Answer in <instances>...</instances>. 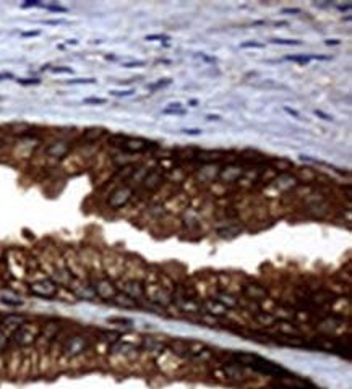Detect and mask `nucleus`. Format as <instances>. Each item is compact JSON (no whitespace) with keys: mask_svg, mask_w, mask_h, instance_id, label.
<instances>
[{"mask_svg":"<svg viewBox=\"0 0 352 389\" xmlns=\"http://www.w3.org/2000/svg\"><path fill=\"white\" fill-rule=\"evenodd\" d=\"M41 328L38 324H30V323H23L21 326H18L15 331H13L12 339L13 342L20 347H26V345H31L36 339L39 337Z\"/></svg>","mask_w":352,"mask_h":389,"instance_id":"1","label":"nucleus"},{"mask_svg":"<svg viewBox=\"0 0 352 389\" xmlns=\"http://www.w3.org/2000/svg\"><path fill=\"white\" fill-rule=\"evenodd\" d=\"M88 349V339L84 336L80 334H75V336H70L65 344H63V355L68 357V358H73V357H78L81 353Z\"/></svg>","mask_w":352,"mask_h":389,"instance_id":"2","label":"nucleus"},{"mask_svg":"<svg viewBox=\"0 0 352 389\" xmlns=\"http://www.w3.org/2000/svg\"><path fill=\"white\" fill-rule=\"evenodd\" d=\"M30 291L33 295L41 297V299H52L57 294V284L52 279H42L33 282L30 286Z\"/></svg>","mask_w":352,"mask_h":389,"instance_id":"3","label":"nucleus"},{"mask_svg":"<svg viewBox=\"0 0 352 389\" xmlns=\"http://www.w3.org/2000/svg\"><path fill=\"white\" fill-rule=\"evenodd\" d=\"M94 294L96 297H99L102 300H112L117 294V289L114 287V284L109 279H99L94 282Z\"/></svg>","mask_w":352,"mask_h":389,"instance_id":"4","label":"nucleus"},{"mask_svg":"<svg viewBox=\"0 0 352 389\" xmlns=\"http://www.w3.org/2000/svg\"><path fill=\"white\" fill-rule=\"evenodd\" d=\"M253 370H257V371L263 373V374H270V376H274V378H279V376L287 374V371L281 365L273 363V362H270V360H265V358L260 360V362L253 366Z\"/></svg>","mask_w":352,"mask_h":389,"instance_id":"5","label":"nucleus"},{"mask_svg":"<svg viewBox=\"0 0 352 389\" xmlns=\"http://www.w3.org/2000/svg\"><path fill=\"white\" fill-rule=\"evenodd\" d=\"M278 379V386L281 389H308L310 387V383L304 378L299 376H291L289 373L284 374V376H279Z\"/></svg>","mask_w":352,"mask_h":389,"instance_id":"6","label":"nucleus"},{"mask_svg":"<svg viewBox=\"0 0 352 389\" xmlns=\"http://www.w3.org/2000/svg\"><path fill=\"white\" fill-rule=\"evenodd\" d=\"M130 196H132V190H130V188H127V187L119 188V190H115V192L110 195V198H109V206H110L112 209L122 208V206H125L127 203H129Z\"/></svg>","mask_w":352,"mask_h":389,"instance_id":"7","label":"nucleus"},{"mask_svg":"<svg viewBox=\"0 0 352 389\" xmlns=\"http://www.w3.org/2000/svg\"><path fill=\"white\" fill-rule=\"evenodd\" d=\"M232 360H234V363L241 366H250V368H253L262 360V357L250 352H234L232 353Z\"/></svg>","mask_w":352,"mask_h":389,"instance_id":"8","label":"nucleus"},{"mask_svg":"<svg viewBox=\"0 0 352 389\" xmlns=\"http://www.w3.org/2000/svg\"><path fill=\"white\" fill-rule=\"evenodd\" d=\"M70 150V145L67 143V141H55V143L49 145L47 146V156H51V158H63Z\"/></svg>","mask_w":352,"mask_h":389,"instance_id":"9","label":"nucleus"},{"mask_svg":"<svg viewBox=\"0 0 352 389\" xmlns=\"http://www.w3.org/2000/svg\"><path fill=\"white\" fill-rule=\"evenodd\" d=\"M125 151H143L146 148V141L143 140H135V138H124V143L121 145Z\"/></svg>","mask_w":352,"mask_h":389,"instance_id":"10","label":"nucleus"},{"mask_svg":"<svg viewBox=\"0 0 352 389\" xmlns=\"http://www.w3.org/2000/svg\"><path fill=\"white\" fill-rule=\"evenodd\" d=\"M23 323H26V318L25 316H20V315H9L2 318V324L5 328H12L13 331H15L18 326H21Z\"/></svg>","mask_w":352,"mask_h":389,"instance_id":"11","label":"nucleus"},{"mask_svg":"<svg viewBox=\"0 0 352 389\" xmlns=\"http://www.w3.org/2000/svg\"><path fill=\"white\" fill-rule=\"evenodd\" d=\"M125 294L129 295V297H132L133 300H135V299H140V297L143 295V287H142V284H140V282L130 281V282H127Z\"/></svg>","mask_w":352,"mask_h":389,"instance_id":"12","label":"nucleus"},{"mask_svg":"<svg viewBox=\"0 0 352 389\" xmlns=\"http://www.w3.org/2000/svg\"><path fill=\"white\" fill-rule=\"evenodd\" d=\"M114 303L115 305H119V307H124V308H133V307H137V300H133L132 297H129L127 294H115V297L114 299Z\"/></svg>","mask_w":352,"mask_h":389,"instance_id":"13","label":"nucleus"},{"mask_svg":"<svg viewBox=\"0 0 352 389\" xmlns=\"http://www.w3.org/2000/svg\"><path fill=\"white\" fill-rule=\"evenodd\" d=\"M205 308L208 310V313L209 315H226V311H227V308L222 305V303H219L217 300H209V302H206L205 303Z\"/></svg>","mask_w":352,"mask_h":389,"instance_id":"14","label":"nucleus"},{"mask_svg":"<svg viewBox=\"0 0 352 389\" xmlns=\"http://www.w3.org/2000/svg\"><path fill=\"white\" fill-rule=\"evenodd\" d=\"M245 294H247L253 300H260V299H265L266 297V291L260 286H247L245 287Z\"/></svg>","mask_w":352,"mask_h":389,"instance_id":"15","label":"nucleus"},{"mask_svg":"<svg viewBox=\"0 0 352 389\" xmlns=\"http://www.w3.org/2000/svg\"><path fill=\"white\" fill-rule=\"evenodd\" d=\"M75 295L80 297V299H84V300H91L96 297L94 289L91 286H81L80 289H75Z\"/></svg>","mask_w":352,"mask_h":389,"instance_id":"16","label":"nucleus"},{"mask_svg":"<svg viewBox=\"0 0 352 389\" xmlns=\"http://www.w3.org/2000/svg\"><path fill=\"white\" fill-rule=\"evenodd\" d=\"M242 368H244V366L234 363V365H227L224 370H226L227 378H232V379H242Z\"/></svg>","mask_w":352,"mask_h":389,"instance_id":"17","label":"nucleus"},{"mask_svg":"<svg viewBox=\"0 0 352 389\" xmlns=\"http://www.w3.org/2000/svg\"><path fill=\"white\" fill-rule=\"evenodd\" d=\"M216 300L219 302V303H222V305L226 307V308H234L237 305V300L234 299V297L227 295V294H219Z\"/></svg>","mask_w":352,"mask_h":389,"instance_id":"18","label":"nucleus"},{"mask_svg":"<svg viewBox=\"0 0 352 389\" xmlns=\"http://www.w3.org/2000/svg\"><path fill=\"white\" fill-rule=\"evenodd\" d=\"M102 133H104L102 128H89V130L84 132V140H86V141H96L97 138L102 137Z\"/></svg>","mask_w":352,"mask_h":389,"instance_id":"19","label":"nucleus"},{"mask_svg":"<svg viewBox=\"0 0 352 389\" xmlns=\"http://www.w3.org/2000/svg\"><path fill=\"white\" fill-rule=\"evenodd\" d=\"M0 302L5 303V305H10V307L23 305V302H21V300H18V299H12V297H5V295H0Z\"/></svg>","mask_w":352,"mask_h":389,"instance_id":"20","label":"nucleus"},{"mask_svg":"<svg viewBox=\"0 0 352 389\" xmlns=\"http://www.w3.org/2000/svg\"><path fill=\"white\" fill-rule=\"evenodd\" d=\"M286 59L292 60V62H297V63H308V62L312 60L310 55H287Z\"/></svg>","mask_w":352,"mask_h":389,"instance_id":"21","label":"nucleus"},{"mask_svg":"<svg viewBox=\"0 0 352 389\" xmlns=\"http://www.w3.org/2000/svg\"><path fill=\"white\" fill-rule=\"evenodd\" d=\"M217 232H219V235H222V237H226V233H230L229 237H234V235H239V233L242 232V227H234V229H219Z\"/></svg>","mask_w":352,"mask_h":389,"instance_id":"22","label":"nucleus"},{"mask_svg":"<svg viewBox=\"0 0 352 389\" xmlns=\"http://www.w3.org/2000/svg\"><path fill=\"white\" fill-rule=\"evenodd\" d=\"M273 44H283V46H299L300 41H291V39H273Z\"/></svg>","mask_w":352,"mask_h":389,"instance_id":"23","label":"nucleus"},{"mask_svg":"<svg viewBox=\"0 0 352 389\" xmlns=\"http://www.w3.org/2000/svg\"><path fill=\"white\" fill-rule=\"evenodd\" d=\"M163 114H174V115H184L185 110L182 107H167L163 110Z\"/></svg>","mask_w":352,"mask_h":389,"instance_id":"24","label":"nucleus"},{"mask_svg":"<svg viewBox=\"0 0 352 389\" xmlns=\"http://www.w3.org/2000/svg\"><path fill=\"white\" fill-rule=\"evenodd\" d=\"M7 344H9V337H7L5 332L0 331V352H2L7 347Z\"/></svg>","mask_w":352,"mask_h":389,"instance_id":"25","label":"nucleus"},{"mask_svg":"<svg viewBox=\"0 0 352 389\" xmlns=\"http://www.w3.org/2000/svg\"><path fill=\"white\" fill-rule=\"evenodd\" d=\"M84 104H105V99H101V97H88V99H84Z\"/></svg>","mask_w":352,"mask_h":389,"instance_id":"26","label":"nucleus"},{"mask_svg":"<svg viewBox=\"0 0 352 389\" xmlns=\"http://www.w3.org/2000/svg\"><path fill=\"white\" fill-rule=\"evenodd\" d=\"M182 133H185V135H190V137H196V135H201V130L200 128H184Z\"/></svg>","mask_w":352,"mask_h":389,"instance_id":"27","label":"nucleus"},{"mask_svg":"<svg viewBox=\"0 0 352 389\" xmlns=\"http://www.w3.org/2000/svg\"><path fill=\"white\" fill-rule=\"evenodd\" d=\"M242 49H247V47H257V49H263L265 44H260V42H244V44H241Z\"/></svg>","mask_w":352,"mask_h":389,"instance_id":"28","label":"nucleus"},{"mask_svg":"<svg viewBox=\"0 0 352 389\" xmlns=\"http://www.w3.org/2000/svg\"><path fill=\"white\" fill-rule=\"evenodd\" d=\"M133 93H135L133 89H129V91H110L112 96H119V97H121V96H132Z\"/></svg>","mask_w":352,"mask_h":389,"instance_id":"29","label":"nucleus"},{"mask_svg":"<svg viewBox=\"0 0 352 389\" xmlns=\"http://www.w3.org/2000/svg\"><path fill=\"white\" fill-rule=\"evenodd\" d=\"M145 39H146V41H156V39L167 41V39H169V36H166V34H151V36H146Z\"/></svg>","mask_w":352,"mask_h":389,"instance_id":"30","label":"nucleus"},{"mask_svg":"<svg viewBox=\"0 0 352 389\" xmlns=\"http://www.w3.org/2000/svg\"><path fill=\"white\" fill-rule=\"evenodd\" d=\"M145 65V62L143 60H138V62H127V63H124V67H127V68H135V67H143Z\"/></svg>","mask_w":352,"mask_h":389,"instance_id":"31","label":"nucleus"},{"mask_svg":"<svg viewBox=\"0 0 352 389\" xmlns=\"http://www.w3.org/2000/svg\"><path fill=\"white\" fill-rule=\"evenodd\" d=\"M52 73H72V68H67V67H54V68H52Z\"/></svg>","mask_w":352,"mask_h":389,"instance_id":"32","label":"nucleus"},{"mask_svg":"<svg viewBox=\"0 0 352 389\" xmlns=\"http://www.w3.org/2000/svg\"><path fill=\"white\" fill-rule=\"evenodd\" d=\"M109 321L110 323H121V324H132V321L127 320V318H110Z\"/></svg>","mask_w":352,"mask_h":389,"instance_id":"33","label":"nucleus"},{"mask_svg":"<svg viewBox=\"0 0 352 389\" xmlns=\"http://www.w3.org/2000/svg\"><path fill=\"white\" fill-rule=\"evenodd\" d=\"M70 84H91V83H94V80H70L68 81Z\"/></svg>","mask_w":352,"mask_h":389,"instance_id":"34","label":"nucleus"},{"mask_svg":"<svg viewBox=\"0 0 352 389\" xmlns=\"http://www.w3.org/2000/svg\"><path fill=\"white\" fill-rule=\"evenodd\" d=\"M315 114L318 115V117H321L323 120H326V122H331V120H333L331 115H328V114H325V112H321V110H315Z\"/></svg>","mask_w":352,"mask_h":389,"instance_id":"35","label":"nucleus"},{"mask_svg":"<svg viewBox=\"0 0 352 389\" xmlns=\"http://www.w3.org/2000/svg\"><path fill=\"white\" fill-rule=\"evenodd\" d=\"M20 84H39L41 80H36V78H33V80H18Z\"/></svg>","mask_w":352,"mask_h":389,"instance_id":"36","label":"nucleus"},{"mask_svg":"<svg viewBox=\"0 0 352 389\" xmlns=\"http://www.w3.org/2000/svg\"><path fill=\"white\" fill-rule=\"evenodd\" d=\"M41 4L38 2V0H30V2L23 4V9H28V7H39Z\"/></svg>","mask_w":352,"mask_h":389,"instance_id":"37","label":"nucleus"},{"mask_svg":"<svg viewBox=\"0 0 352 389\" xmlns=\"http://www.w3.org/2000/svg\"><path fill=\"white\" fill-rule=\"evenodd\" d=\"M284 110L287 112V114H291L292 117H295V118H299V112H297V110H294V109H289V107H284Z\"/></svg>","mask_w":352,"mask_h":389,"instance_id":"38","label":"nucleus"},{"mask_svg":"<svg viewBox=\"0 0 352 389\" xmlns=\"http://www.w3.org/2000/svg\"><path fill=\"white\" fill-rule=\"evenodd\" d=\"M39 31H30V33H23V38H30V36H38Z\"/></svg>","mask_w":352,"mask_h":389,"instance_id":"39","label":"nucleus"},{"mask_svg":"<svg viewBox=\"0 0 352 389\" xmlns=\"http://www.w3.org/2000/svg\"><path fill=\"white\" fill-rule=\"evenodd\" d=\"M283 13H300L299 9H284Z\"/></svg>","mask_w":352,"mask_h":389,"instance_id":"40","label":"nucleus"},{"mask_svg":"<svg viewBox=\"0 0 352 389\" xmlns=\"http://www.w3.org/2000/svg\"><path fill=\"white\" fill-rule=\"evenodd\" d=\"M206 118H208V120H219L221 117H219V115H206Z\"/></svg>","mask_w":352,"mask_h":389,"instance_id":"41","label":"nucleus"},{"mask_svg":"<svg viewBox=\"0 0 352 389\" xmlns=\"http://www.w3.org/2000/svg\"><path fill=\"white\" fill-rule=\"evenodd\" d=\"M326 44H328V46H331V44L336 46V44H339V41H336V39H334V41H326Z\"/></svg>","mask_w":352,"mask_h":389,"instance_id":"42","label":"nucleus"},{"mask_svg":"<svg viewBox=\"0 0 352 389\" xmlns=\"http://www.w3.org/2000/svg\"><path fill=\"white\" fill-rule=\"evenodd\" d=\"M12 75H9V73H4V75H0V80H4V78H10Z\"/></svg>","mask_w":352,"mask_h":389,"instance_id":"43","label":"nucleus"},{"mask_svg":"<svg viewBox=\"0 0 352 389\" xmlns=\"http://www.w3.org/2000/svg\"><path fill=\"white\" fill-rule=\"evenodd\" d=\"M0 326H2V316H0Z\"/></svg>","mask_w":352,"mask_h":389,"instance_id":"44","label":"nucleus"}]
</instances>
